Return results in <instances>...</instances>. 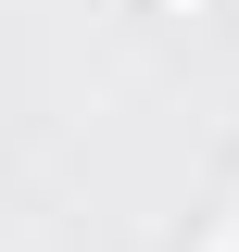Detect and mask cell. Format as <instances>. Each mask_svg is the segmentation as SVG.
I'll use <instances>...</instances> for the list:
<instances>
[{
  "instance_id": "cell-1",
  "label": "cell",
  "mask_w": 239,
  "mask_h": 252,
  "mask_svg": "<svg viewBox=\"0 0 239 252\" xmlns=\"http://www.w3.org/2000/svg\"><path fill=\"white\" fill-rule=\"evenodd\" d=\"M202 252H239V189H227V215H214V240H202Z\"/></svg>"
}]
</instances>
